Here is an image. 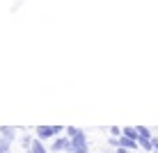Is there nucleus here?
Returning <instances> with one entry per match:
<instances>
[{
    "label": "nucleus",
    "mask_w": 158,
    "mask_h": 153,
    "mask_svg": "<svg viewBox=\"0 0 158 153\" xmlns=\"http://www.w3.org/2000/svg\"><path fill=\"white\" fill-rule=\"evenodd\" d=\"M138 144H140V149H144L147 153H151V151H154V142H151V139H147V137H140V139H138Z\"/></svg>",
    "instance_id": "6"
},
{
    "label": "nucleus",
    "mask_w": 158,
    "mask_h": 153,
    "mask_svg": "<svg viewBox=\"0 0 158 153\" xmlns=\"http://www.w3.org/2000/svg\"><path fill=\"white\" fill-rule=\"evenodd\" d=\"M115 153H131V151H128V149H124V146H117Z\"/></svg>",
    "instance_id": "13"
},
{
    "label": "nucleus",
    "mask_w": 158,
    "mask_h": 153,
    "mask_svg": "<svg viewBox=\"0 0 158 153\" xmlns=\"http://www.w3.org/2000/svg\"><path fill=\"white\" fill-rule=\"evenodd\" d=\"M23 153H32V151H23Z\"/></svg>",
    "instance_id": "16"
},
{
    "label": "nucleus",
    "mask_w": 158,
    "mask_h": 153,
    "mask_svg": "<svg viewBox=\"0 0 158 153\" xmlns=\"http://www.w3.org/2000/svg\"><path fill=\"white\" fill-rule=\"evenodd\" d=\"M110 135H112V137H122V128H117V126H112V128H110Z\"/></svg>",
    "instance_id": "11"
},
{
    "label": "nucleus",
    "mask_w": 158,
    "mask_h": 153,
    "mask_svg": "<svg viewBox=\"0 0 158 153\" xmlns=\"http://www.w3.org/2000/svg\"><path fill=\"white\" fill-rule=\"evenodd\" d=\"M106 153H115V151H106Z\"/></svg>",
    "instance_id": "15"
},
{
    "label": "nucleus",
    "mask_w": 158,
    "mask_h": 153,
    "mask_svg": "<svg viewBox=\"0 0 158 153\" xmlns=\"http://www.w3.org/2000/svg\"><path fill=\"white\" fill-rule=\"evenodd\" d=\"M108 144H110V146H115V149H117V146H119V137H110V139H108Z\"/></svg>",
    "instance_id": "12"
},
{
    "label": "nucleus",
    "mask_w": 158,
    "mask_h": 153,
    "mask_svg": "<svg viewBox=\"0 0 158 153\" xmlns=\"http://www.w3.org/2000/svg\"><path fill=\"white\" fill-rule=\"evenodd\" d=\"M131 153H138V151H131Z\"/></svg>",
    "instance_id": "17"
},
{
    "label": "nucleus",
    "mask_w": 158,
    "mask_h": 153,
    "mask_svg": "<svg viewBox=\"0 0 158 153\" xmlns=\"http://www.w3.org/2000/svg\"><path fill=\"white\" fill-rule=\"evenodd\" d=\"M78 133H80V128H76V126H67V137H76Z\"/></svg>",
    "instance_id": "10"
},
{
    "label": "nucleus",
    "mask_w": 158,
    "mask_h": 153,
    "mask_svg": "<svg viewBox=\"0 0 158 153\" xmlns=\"http://www.w3.org/2000/svg\"><path fill=\"white\" fill-rule=\"evenodd\" d=\"M156 133H158V128H156Z\"/></svg>",
    "instance_id": "19"
},
{
    "label": "nucleus",
    "mask_w": 158,
    "mask_h": 153,
    "mask_svg": "<svg viewBox=\"0 0 158 153\" xmlns=\"http://www.w3.org/2000/svg\"><path fill=\"white\" fill-rule=\"evenodd\" d=\"M0 135L14 142L16 139V128H12V126H0Z\"/></svg>",
    "instance_id": "4"
},
{
    "label": "nucleus",
    "mask_w": 158,
    "mask_h": 153,
    "mask_svg": "<svg viewBox=\"0 0 158 153\" xmlns=\"http://www.w3.org/2000/svg\"><path fill=\"white\" fill-rule=\"evenodd\" d=\"M151 153H156V151H151Z\"/></svg>",
    "instance_id": "18"
},
{
    "label": "nucleus",
    "mask_w": 158,
    "mask_h": 153,
    "mask_svg": "<svg viewBox=\"0 0 158 153\" xmlns=\"http://www.w3.org/2000/svg\"><path fill=\"white\" fill-rule=\"evenodd\" d=\"M51 151H55V153H71V137H67V135H64V137H55L51 142Z\"/></svg>",
    "instance_id": "3"
},
{
    "label": "nucleus",
    "mask_w": 158,
    "mask_h": 153,
    "mask_svg": "<svg viewBox=\"0 0 158 153\" xmlns=\"http://www.w3.org/2000/svg\"><path fill=\"white\" fill-rule=\"evenodd\" d=\"M62 126H37V137H39L41 142H46V139H55L60 133H62Z\"/></svg>",
    "instance_id": "1"
},
{
    "label": "nucleus",
    "mask_w": 158,
    "mask_h": 153,
    "mask_svg": "<svg viewBox=\"0 0 158 153\" xmlns=\"http://www.w3.org/2000/svg\"><path fill=\"white\" fill-rule=\"evenodd\" d=\"M71 153H89V144H87V137L83 130L76 137H71Z\"/></svg>",
    "instance_id": "2"
},
{
    "label": "nucleus",
    "mask_w": 158,
    "mask_h": 153,
    "mask_svg": "<svg viewBox=\"0 0 158 153\" xmlns=\"http://www.w3.org/2000/svg\"><path fill=\"white\" fill-rule=\"evenodd\" d=\"M138 128V133H140V137H147V139H154V133H151L147 126H135Z\"/></svg>",
    "instance_id": "8"
},
{
    "label": "nucleus",
    "mask_w": 158,
    "mask_h": 153,
    "mask_svg": "<svg viewBox=\"0 0 158 153\" xmlns=\"http://www.w3.org/2000/svg\"><path fill=\"white\" fill-rule=\"evenodd\" d=\"M32 142H35V137H30V135H23V137H21V144H23V149H25V151H30Z\"/></svg>",
    "instance_id": "9"
},
{
    "label": "nucleus",
    "mask_w": 158,
    "mask_h": 153,
    "mask_svg": "<svg viewBox=\"0 0 158 153\" xmlns=\"http://www.w3.org/2000/svg\"><path fill=\"white\" fill-rule=\"evenodd\" d=\"M30 151L32 153H48V149L44 146V142L39 137H35V142H32V146H30Z\"/></svg>",
    "instance_id": "5"
},
{
    "label": "nucleus",
    "mask_w": 158,
    "mask_h": 153,
    "mask_svg": "<svg viewBox=\"0 0 158 153\" xmlns=\"http://www.w3.org/2000/svg\"><path fill=\"white\" fill-rule=\"evenodd\" d=\"M12 144H14L12 139H7V137H2V135H0V153H9Z\"/></svg>",
    "instance_id": "7"
},
{
    "label": "nucleus",
    "mask_w": 158,
    "mask_h": 153,
    "mask_svg": "<svg viewBox=\"0 0 158 153\" xmlns=\"http://www.w3.org/2000/svg\"><path fill=\"white\" fill-rule=\"evenodd\" d=\"M151 142H154V151L158 153V137H154V139H151Z\"/></svg>",
    "instance_id": "14"
}]
</instances>
